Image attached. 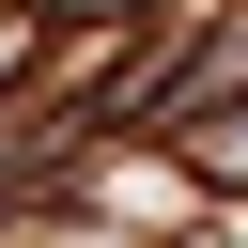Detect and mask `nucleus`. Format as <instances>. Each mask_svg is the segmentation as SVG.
Returning a JSON list of instances; mask_svg holds the SVG:
<instances>
[{
    "label": "nucleus",
    "mask_w": 248,
    "mask_h": 248,
    "mask_svg": "<svg viewBox=\"0 0 248 248\" xmlns=\"http://www.w3.org/2000/svg\"><path fill=\"white\" fill-rule=\"evenodd\" d=\"M31 62H46V16H31V0H0V124L31 108Z\"/></svg>",
    "instance_id": "1"
}]
</instances>
